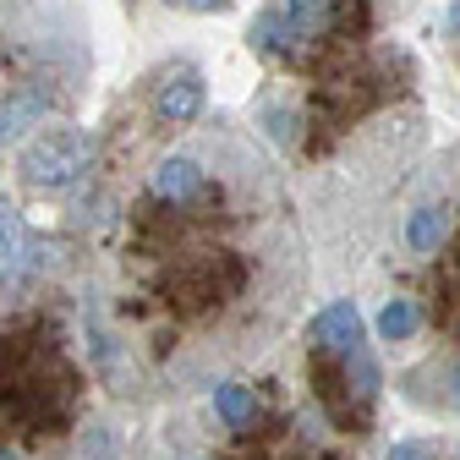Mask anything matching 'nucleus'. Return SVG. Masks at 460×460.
<instances>
[{
	"label": "nucleus",
	"instance_id": "2",
	"mask_svg": "<svg viewBox=\"0 0 460 460\" xmlns=\"http://www.w3.org/2000/svg\"><path fill=\"white\" fill-rule=\"evenodd\" d=\"M384 389L362 307L334 296L258 367L159 406L132 460H378Z\"/></svg>",
	"mask_w": 460,
	"mask_h": 460
},
{
	"label": "nucleus",
	"instance_id": "3",
	"mask_svg": "<svg viewBox=\"0 0 460 460\" xmlns=\"http://www.w3.org/2000/svg\"><path fill=\"white\" fill-rule=\"evenodd\" d=\"M148 417L93 351L72 252L0 302V460H132Z\"/></svg>",
	"mask_w": 460,
	"mask_h": 460
},
{
	"label": "nucleus",
	"instance_id": "8",
	"mask_svg": "<svg viewBox=\"0 0 460 460\" xmlns=\"http://www.w3.org/2000/svg\"><path fill=\"white\" fill-rule=\"evenodd\" d=\"M378 460H460V444L433 438V433H422V438H389L378 449Z\"/></svg>",
	"mask_w": 460,
	"mask_h": 460
},
{
	"label": "nucleus",
	"instance_id": "6",
	"mask_svg": "<svg viewBox=\"0 0 460 460\" xmlns=\"http://www.w3.org/2000/svg\"><path fill=\"white\" fill-rule=\"evenodd\" d=\"M93 159H99L93 132H83V127H72V121H55V127H44L33 143H22L17 170H22V181H28L33 192H66V187L88 181Z\"/></svg>",
	"mask_w": 460,
	"mask_h": 460
},
{
	"label": "nucleus",
	"instance_id": "5",
	"mask_svg": "<svg viewBox=\"0 0 460 460\" xmlns=\"http://www.w3.org/2000/svg\"><path fill=\"white\" fill-rule=\"evenodd\" d=\"M88 77V33L66 0H0V154L66 115Z\"/></svg>",
	"mask_w": 460,
	"mask_h": 460
},
{
	"label": "nucleus",
	"instance_id": "1",
	"mask_svg": "<svg viewBox=\"0 0 460 460\" xmlns=\"http://www.w3.org/2000/svg\"><path fill=\"white\" fill-rule=\"evenodd\" d=\"M77 208L88 340L127 400L159 411L274 357L313 285L285 170L236 121L99 143Z\"/></svg>",
	"mask_w": 460,
	"mask_h": 460
},
{
	"label": "nucleus",
	"instance_id": "7",
	"mask_svg": "<svg viewBox=\"0 0 460 460\" xmlns=\"http://www.w3.org/2000/svg\"><path fill=\"white\" fill-rule=\"evenodd\" d=\"M148 115H154L159 127H176V132L198 127L203 115H208V83H203V72L192 61L159 66L148 77Z\"/></svg>",
	"mask_w": 460,
	"mask_h": 460
},
{
	"label": "nucleus",
	"instance_id": "4",
	"mask_svg": "<svg viewBox=\"0 0 460 460\" xmlns=\"http://www.w3.org/2000/svg\"><path fill=\"white\" fill-rule=\"evenodd\" d=\"M367 334L400 400L460 422V137L411 170L384 242L362 252Z\"/></svg>",
	"mask_w": 460,
	"mask_h": 460
}]
</instances>
